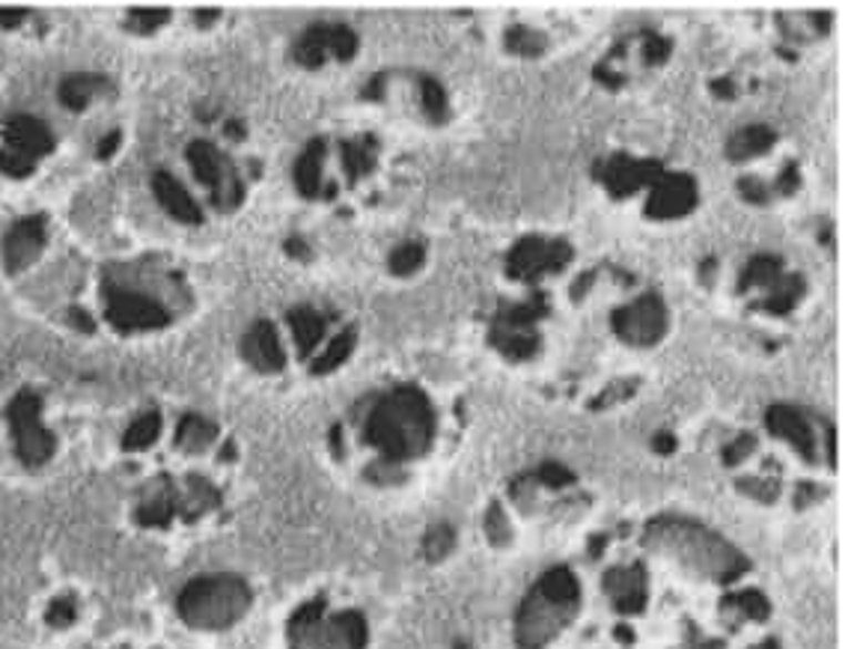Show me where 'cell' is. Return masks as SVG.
<instances>
[{"label": "cell", "mask_w": 845, "mask_h": 649, "mask_svg": "<svg viewBox=\"0 0 845 649\" xmlns=\"http://www.w3.org/2000/svg\"><path fill=\"white\" fill-rule=\"evenodd\" d=\"M643 546L714 584H730L751 569V560L730 539L685 516H655L647 521Z\"/></svg>", "instance_id": "obj_1"}, {"label": "cell", "mask_w": 845, "mask_h": 649, "mask_svg": "<svg viewBox=\"0 0 845 649\" xmlns=\"http://www.w3.org/2000/svg\"><path fill=\"white\" fill-rule=\"evenodd\" d=\"M438 417L429 396L420 387L399 385L378 396L364 420V442L376 447L385 462L403 465L408 459H420L435 442Z\"/></svg>", "instance_id": "obj_2"}, {"label": "cell", "mask_w": 845, "mask_h": 649, "mask_svg": "<svg viewBox=\"0 0 845 649\" xmlns=\"http://www.w3.org/2000/svg\"><path fill=\"white\" fill-rule=\"evenodd\" d=\"M581 611V584L569 566L539 575L516 613V647L546 649Z\"/></svg>", "instance_id": "obj_3"}, {"label": "cell", "mask_w": 845, "mask_h": 649, "mask_svg": "<svg viewBox=\"0 0 845 649\" xmlns=\"http://www.w3.org/2000/svg\"><path fill=\"white\" fill-rule=\"evenodd\" d=\"M251 602H254V594L245 578L217 572L185 584L176 599V611L191 629L221 631L242 620L251 611Z\"/></svg>", "instance_id": "obj_4"}, {"label": "cell", "mask_w": 845, "mask_h": 649, "mask_svg": "<svg viewBox=\"0 0 845 649\" xmlns=\"http://www.w3.org/2000/svg\"><path fill=\"white\" fill-rule=\"evenodd\" d=\"M289 649H367V617L357 611L328 613V599H310L289 617Z\"/></svg>", "instance_id": "obj_5"}, {"label": "cell", "mask_w": 845, "mask_h": 649, "mask_svg": "<svg viewBox=\"0 0 845 649\" xmlns=\"http://www.w3.org/2000/svg\"><path fill=\"white\" fill-rule=\"evenodd\" d=\"M572 245L566 239H542V235H525L507 254V274L516 281L536 283L546 274L563 272L572 263Z\"/></svg>", "instance_id": "obj_6"}, {"label": "cell", "mask_w": 845, "mask_h": 649, "mask_svg": "<svg viewBox=\"0 0 845 649\" xmlns=\"http://www.w3.org/2000/svg\"><path fill=\"white\" fill-rule=\"evenodd\" d=\"M189 164L194 170V176H197L208 191H212V203L217 209H235L242 200H245V189H242V180H238V173L235 168L226 161V155L217 150L215 143L208 141H194L189 143Z\"/></svg>", "instance_id": "obj_7"}, {"label": "cell", "mask_w": 845, "mask_h": 649, "mask_svg": "<svg viewBox=\"0 0 845 649\" xmlns=\"http://www.w3.org/2000/svg\"><path fill=\"white\" fill-rule=\"evenodd\" d=\"M611 325L613 331H617V337H620L622 343H629V346H655V343H661L664 334H668V304H664V298H661L658 292H647V295H640L638 302L617 307L611 316Z\"/></svg>", "instance_id": "obj_8"}, {"label": "cell", "mask_w": 845, "mask_h": 649, "mask_svg": "<svg viewBox=\"0 0 845 649\" xmlns=\"http://www.w3.org/2000/svg\"><path fill=\"white\" fill-rule=\"evenodd\" d=\"M10 424L12 438H16V456H19L28 468H39V465H45V462L54 456L57 442L54 435L39 424L37 394L21 391V394L12 399Z\"/></svg>", "instance_id": "obj_9"}, {"label": "cell", "mask_w": 845, "mask_h": 649, "mask_svg": "<svg viewBox=\"0 0 845 649\" xmlns=\"http://www.w3.org/2000/svg\"><path fill=\"white\" fill-rule=\"evenodd\" d=\"M292 54H295L301 67L307 69L325 67L328 57L346 63L357 54V33L346 24H313V28L301 33Z\"/></svg>", "instance_id": "obj_10"}, {"label": "cell", "mask_w": 845, "mask_h": 649, "mask_svg": "<svg viewBox=\"0 0 845 649\" xmlns=\"http://www.w3.org/2000/svg\"><path fill=\"white\" fill-rule=\"evenodd\" d=\"M664 173L661 161L634 159V155H611L595 164V180L608 189L611 197H631L634 191L647 189Z\"/></svg>", "instance_id": "obj_11"}, {"label": "cell", "mask_w": 845, "mask_h": 649, "mask_svg": "<svg viewBox=\"0 0 845 649\" xmlns=\"http://www.w3.org/2000/svg\"><path fill=\"white\" fill-rule=\"evenodd\" d=\"M108 322L120 331H155L164 328L170 316L146 292L113 290L108 295Z\"/></svg>", "instance_id": "obj_12"}, {"label": "cell", "mask_w": 845, "mask_h": 649, "mask_svg": "<svg viewBox=\"0 0 845 649\" xmlns=\"http://www.w3.org/2000/svg\"><path fill=\"white\" fill-rule=\"evenodd\" d=\"M696 200H700V191H696L694 176H688V173H661L649 185L647 215L655 217V221L685 217L688 212H694Z\"/></svg>", "instance_id": "obj_13"}, {"label": "cell", "mask_w": 845, "mask_h": 649, "mask_svg": "<svg viewBox=\"0 0 845 649\" xmlns=\"http://www.w3.org/2000/svg\"><path fill=\"white\" fill-rule=\"evenodd\" d=\"M765 426L771 435H777L780 442L792 444V450H798L804 462H818V435L816 426L798 405L774 403L765 412Z\"/></svg>", "instance_id": "obj_14"}, {"label": "cell", "mask_w": 845, "mask_h": 649, "mask_svg": "<svg viewBox=\"0 0 845 649\" xmlns=\"http://www.w3.org/2000/svg\"><path fill=\"white\" fill-rule=\"evenodd\" d=\"M601 587L604 594L611 596L613 608L625 617L631 613H640L647 608L649 599V578L643 564H629V566H613L601 578Z\"/></svg>", "instance_id": "obj_15"}, {"label": "cell", "mask_w": 845, "mask_h": 649, "mask_svg": "<svg viewBox=\"0 0 845 649\" xmlns=\"http://www.w3.org/2000/svg\"><path fill=\"white\" fill-rule=\"evenodd\" d=\"M45 247V221L42 215L21 217L19 224H12V230L3 239V260L10 272H21L28 265L37 263V256Z\"/></svg>", "instance_id": "obj_16"}, {"label": "cell", "mask_w": 845, "mask_h": 649, "mask_svg": "<svg viewBox=\"0 0 845 649\" xmlns=\"http://www.w3.org/2000/svg\"><path fill=\"white\" fill-rule=\"evenodd\" d=\"M242 358L259 373H281L286 355H283L281 337H277L272 322L263 320L251 325V331L242 337Z\"/></svg>", "instance_id": "obj_17"}, {"label": "cell", "mask_w": 845, "mask_h": 649, "mask_svg": "<svg viewBox=\"0 0 845 649\" xmlns=\"http://www.w3.org/2000/svg\"><path fill=\"white\" fill-rule=\"evenodd\" d=\"M3 141H7V150L19 152L24 159L37 161L39 155H48L54 150V134L48 132L45 123H39L37 116L30 113H19L12 116L7 129H3Z\"/></svg>", "instance_id": "obj_18"}, {"label": "cell", "mask_w": 845, "mask_h": 649, "mask_svg": "<svg viewBox=\"0 0 845 649\" xmlns=\"http://www.w3.org/2000/svg\"><path fill=\"white\" fill-rule=\"evenodd\" d=\"M152 191H155V200H159L161 209H164L170 217H176L182 224H200V221H203L197 200L182 189V182H179L176 176H170V173L161 170V173L152 176Z\"/></svg>", "instance_id": "obj_19"}, {"label": "cell", "mask_w": 845, "mask_h": 649, "mask_svg": "<svg viewBox=\"0 0 845 649\" xmlns=\"http://www.w3.org/2000/svg\"><path fill=\"white\" fill-rule=\"evenodd\" d=\"M774 141H777V134H774V129H768V125H744V129L730 134V141H726V150L723 152H726V159L730 161L742 164V161L765 155V152L774 146Z\"/></svg>", "instance_id": "obj_20"}, {"label": "cell", "mask_w": 845, "mask_h": 649, "mask_svg": "<svg viewBox=\"0 0 845 649\" xmlns=\"http://www.w3.org/2000/svg\"><path fill=\"white\" fill-rule=\"evenodd\" d=\"M322 161H325V141L313 138L298 155V161H295V170H292L295 185H298L304 197L313 200L322 194Z\"/></svg>", "instance_id": "obj_21"}, {"label": "cell", "mask_w": 845, "mask_h": 649, "mask_svg": "<svg viewBox=\"0 0 845 649\" xmlns=\"http://www.w3.org/2000/svg\"><path fill=\"white\" fill-rule=\"evenodd\" d=\"M489 339L500 355H507L512 361L536 358L539 348H542V337L533 328H500V325H491Z\"/></svg>", "instance_id": "obj_22"}, {"label": "cell", "mask_w": 845, "mask_h": 649, "mask_svg": "<svg viewBox=\"0 0 845 649\" xmlns=\"http://www.w3.org/2000/svg\"><path fill=\"white\" fill-rule=\"evenodd\" d=\"M286 320H289L292 337H295V346H298L301 358H310L313 348L319 346L322 334H325V316L304 304V307L289 311Z\"/></svg>", "instance_id": "obj_23"}, {"label": "cell", "mask_w": 845, "mask_h": 649, "mask_svg": "<svg viewBox=\"0 0 845 649\" xmlns=\"http://www.w3.org/2000/svg\"><path fill=\"white\" fill-rule=\"evenodd\" d=\"M108 90V81L102 75H90V72H75L60 84V102L67 104L69 111H84L86 104L93 102L95 95Z\"/></svg>", "instance_id": "obj_24"}, {"label": "cell", "mask_w": 845, "mask_h": 649, "mask_svg": "<svg viewBox=\"0 0 845 649\" xmlns=\"http://www.w3.org/2000/svg\"><path fill=\"white\" fill-rule=\"evenodd\" d=\"M217 442V426L200 415H185L179 420L176 447L182 453H203Z\"/></svg>", "instance_id": "obj_25"}, {"label": "cell", "mask_w": 845, "mask_h": 649, "mask_svg": "<svg viewBox=\"0 0 845 649\" xmlns=\"http://www.w3.org/2000/svg\"><path fill=\"white\" fill-rule=\"evenodd\" d=\"M804 290H807V283H804L801 274H783V277L765 292V298H762L756 307L774 313V316H783V313H790L792 307L804 298Z\"/></svg>", "instance_id": "obj_26"}, {"label": "cell", "mask_w": 845, "mask_h": 649, "mask_svg": "<svg viewBox=\"0 0 845 649\" xmlns=\"http://www.w3.org/2000/svg\"><path fill=\"white\" fill-rule=\"evenodd\" d=\"M721 613L726 617H739V620L762 622L771 617V602L760 590H739V594L723 596Z\"/></svg>", "instance_id": "obj_27"}, {"label": "cell", "mask_w": 845, "mask_h": 649, "mask_svg": "<svg viewBox=\"0 0 845 649\" xmlns=\"http://www.w3.org/2000/svg\"><path fill=\"white\" fill-rule=\"evenodd\" d=\"M546 313H548L546 292H533V298H530V302L507 304L503 311H498L495 325H500V328H533L536 322L542 320Z\"/></svg>", "instance_id": "obj_28"}, {"label": "cell", "mask_w": 845, "mask_h": 649, "mask_svg": "<svg viewBox=\"0 0 845 649\" xmlns=\"http://www.w3.org/2000/svg\"><path fill=\"white\" fill-rule=\"evenodd\" d=\"M780 277H783V260H780V256H753L751 263L744 265L742 277H739V292H751L756 290V286L771 290Z\"/></svg>", "instance_id": "obj_29"}, {"label": "cell", "mask_w": 845, "mask_h": 649, "mask_svg": "<svg viewBox=\"0 0 845 649\" xmlns=\"http://www.w3.org/2000/svg\"><path fill=\"white\" fill-rule=\"evenodd\" d=\"M378 143L376 138H355V141H343V164H346L348 182H357L367 176L373 164H376Z\"/></svg>", "instance_id": "obj_30"}, {"label": "cell", "mask_w": 845, "mask_h": 649, "mask_svg": "<svg viewBox=\"0 0 845 649\" xmlns=\"http://www.w3.org/2000/svg\"><path fill=\"white\" fill-rule=\"evenodd\" d=\"M355 343H357L355 328L339 331L337 337L328 343V348H325L322 355H316V358H313V364H310L313 376H328V373H334L337 367H343V364L348 361V355L355 352Z\"/></svg>", "instance_id": "obj_31"}, {"label": "cell", "mask_w": 845, "mask_h": 649, "mask_svg": "<svg viewBox=\"0 0 845 649\" xmlns=\"http://www.w3.org/2000/svg\"><path fill=\"white\" fill-rule=\"evenodd\" d=\"M503 45L507 51L518 57H539L546 54L548 48V37L542 30L530 28V24H512V28L503 33Z\"/></svg>", "instance_id": "obj_32"}, {"label": "cell", "mask_w": 845, "mask_h": 649, "mask_svg": "<svg viewBox=\"0 0 845 649\" xmlns=\"http://www.w3.org/2000/svg\"><path fill=\"white\" fill-rule=\"evenodd\" d=\"M159 435H161V415L159 412H146V415L138 417V420L125 429L123 450L129 453L146 450V447H152V444L159 442Z\"/></svg>", "instance_id": "obj_33"}, {"label": "cell", "mask_w": 845, "mask_h": 649, "mask_svg": "<svg viewBox=\"0 0 845 649\" xmlns=\"http://www.w3.org/2000/svg\"><path fill=\"white\" fill-rule=\"evenodd\" d=\"M420 104L423 113L432 120V123H447L450 116V102H447V93L438 78L420 75Z\"/></svg>", "instance_id": "obj_34"}, {"label": "cell", "mask_w": 845, "mask_h": 649, "mask_svg": "<svg viewBox=\"0 0 845 649\" xmlns=\"http://www.w3.org/2000/svg\"><path fill=\"white\" fill-rule=\"evenodd\" d=\"M456 548V527L447 525V521H438L426 530L423 537V557L429 564H441L444 557H450V551Z\"/></svg>", "instance_id": "obj_35"}, {"label": "cell", "mask_w": 845, "mask_h": 649, "mask_svg": "<svg viewBox=\"0 0 845 649\" xmlns=\"http://www.w3.org/2000/svg\"><path fill=\"white\" fill-rule=\"evenodd\" d=\"M423 263H426V247L420 242H403L387 260L396 277H411L414 272H420Z\"/></svg>", "instance_id": "obj_36"}, {"label": "cell", "mask_w": 845, "mask_h": 649, "mask_svg": "<svg viewBox=\"0 0 845 649\" xmlns=\"http://www.w3.org/2000/svg\"><path fill=\"white\" fill-rule=\"evenodd\" d=\"M482 530H486V537H489V542L495 548H507L512 542V527H509L507 513H503L498 500L491 504L486 518H482Z\"/></svg>", "instance_id": "obj_37"}, {"label": "cell", "mask_w": 845, "mask_h": 649, "mask_svg": "<svg viewBox=\"0 0 845 649\" xmlns=\"http://www.w3.org/2000/svg\"><path fill=\"white\" fill-rule=\"evenodd\" d=\"M735 489L744 491L747 498L760 500V504H774L780 498V483L765 480V477H744L735 483Z\"/></svg>", "instance_id": "obj_38"}, {"label": "cell", "mask_w": 845, "mask_h": 649, "mask_svg": "<svg viewBox=\"0 0 845 649\" xmlns=\"http://www.w3.org/2000/svg\"><path fill=\"white\" fill-rule=\"evenodd\" d=\"M536 483H542L548 489H566V486H572L574 474L560 462H546V465H539L533 474Z\"/></svg>", "instance_id": "obj_39"}, {"label": "cell", "mask_w": 845, "mask_h": 649, "mask_svg": "<svg viewBox=\"0 0 845 649\" xmlns=\"http://www.w3.org/2000/svg\"><path fill=\"white\" fill-rule=\"evenodd\" d=\"M753 450H756V435L742 433L739 438H735V442H730L726 447H723V453H721L723 465H726V468H735V465H742V462L747 459Z\"/></svg>", "instance_id": "obj_40"}, {"label": "cell", "mask_w": 845, "mask_h": 649, "mask_svg": "<svg viewBox=\"0 0 845 649\" xmlns=\"http://www.w3.org/2000/svg\"><path fill=\"white\" fill-rule=\"evenodd\" d=\"M367 480L376 483V486H394V483H403L405 480L403 465H396V462L376 459L367 468Z\"/></svg>", "instance_id": "obj_41"}, {"label": "cell", "mask_w": 845, "mask_h": 649, "mask_svg": "<svg viewBox=\"0 0 845 649\" xmlns=\"http://www.w3.org/2000/svg\"><path fill=\"white\" fill-rule=\"evenodd\" d=\"M673 54V42L664 37H658V33H649L643 39V60H647L649 67H661V63H668V57Z\"/></svg>", "instance_id": "obj_42"}, {"label": "cell", "mask_w": 845, "mask_h": 649, "mask_svg": "<svg viewBox=\"0 0 845 649\" xmlns=\"http://www.w3.org/2000/svg\"><path fill=\"white\" fill-rule=\"evenodd\" d=\"M33 168H37V161H30L24 159V155H19V152H12V150H0V170L7 173V176H16V180H21V176H30L33 173Z\"/></svg>", "instance_id": "obj_43"}, {"label": "cell", "mask_w": 845, "mask_h": 649, "mask_svg": "<svg viewBox=\"0 0 845 649\" xmlns=\"http://www.w3.org/2000/svg\"><path fill=\"white\" fill-rule=\"evenodd\" d=\"M167 19H170V10H164V7H152V10H134L132 12V28L138 30V33H152V30H159Z\"/></svg>", "instance_id": "obj_44"}, {"label": "cell", "mask_w": 845, "mask_h": 649, "mask_svg": "<svg viewBox=\"0 0 845 649\" xmlns=\"http://www.w3.org/2000/svg\"><path fill=\"white\" fill-rule=\"evenodd\" d=\"M739 194H742L747 203H753V206H765V203H771V189L762 180H756V176H744V180H739Z\"/></svg>", "instance_id": "obj_45"}, {"label": "cell", "mask_w": 845, "mask_h": 649, "mask_svg": "<svg viewBox=\"0 0 845 649\" xmlns=\"http://www.w3.org/2000/svg\"><path fill=\"white\" fill-rule=\"evenodd\" d=\"M634 387H638V382H634V378H631V382H625V378H622V382H613V385L608 387V391H604V394H601L599 399H595V403H592V405L599 408V405L625 403V396L634 394Z\"/></svg>", "instance_id": "obj_46"}, {"label": "cell", "mask_w": 845, "mask_h": 649, "mask_svg": "<svg viewBox=\"0 0 845 649\" xmlns=\"http://www.w3.org/2000/svg\"><path fill=\"white\" fill-rule=\"evenodd\" d=\"M774 189H777L780 194H786V197L801 189V170H798V164H795V161H790L786 168L780 170V180H777V185H774Z\"/></svg>", "instance_id": "obj_47"}, {"label": "cell", "mask_w": 845, "mask_h": 649, "mask_svg": "<svg viewBox=\"0 0 845 649\" xmlns=\"http://www.w3.org/2000/svg\"><path fill=\"white\" fill-rule=\"evenodd\" d=\"M72 620H75V602H72V599H57V602L48 608V622L67 626V622Z\"/></svg>", "instance_id": "obj_48"}, {"label": "cell", "mask_w": 845, "mask_h": 649, "mask_svg": "<svg viewBox=\"0 0 845 649\" xmlns=\"http://www.w3.org/2000/svg\"><path fill=\"white\" fill-rule=\"evenodd\" d=\"M827 491L822 489V486H816V483H801L798 491H795V507L804 509L810 507V504H816L818 498H825Z\"/></svg>", "instance_id": "obj_49"}, {"label": "cell", "mask_w": 845, "mask_h": 649, "mask_svg": "<svg viewBox=\"0 0 845 649\" xmlns=\"http://www.w3.org/2000/svg\"><path fill=\"white\" fill-rule=\"evenodd\" d=\"M676 435L668 433V429H661V433L652 435V450L658 453V456H670V453H676Z\"/></svg>", "instance_id": "obj_50"}, {"label": "cell", "mask_w": 845, "mask_h": 649, "mask_svg": "<svg viewBox=\"0 0 845 649\" xmlns=\"http://www.w3.org/2000/svg\"><path fill=\"white\" fill-rule=\"evenodd\" d=\"M116 150H120V132H113V134H104V138H102V143H99V146H95V155H99V159H111V155H113V152H116Z\"/></svg>", "instance_id": "obj_51"}, {"label": "cell", "mask_w": 845, "mask_h": 649, "mask_svg": "<svg viewBox=\"0 0 845 649\" xmlns=\"http://www.w3.org/2000/svg\"><path fill=\"white\" fill-rule=\"evenodd\" d=\"M69 322H72L78 331H86V334L95 328L93 316H90L86 311H81V307H72V311H69Z\"/></svg>", "instance_id": "obj_52"}, {"label": "cell", "mask_w": 845, "mask_h": 649, "mask_svg": "<svg viewBox=\"0 0 845 649\" xmlns=\"http://www.w3.org/2000/svg\"><path fill=\"white\" fill-rule=\"evenodd\" d=\"M24 19V10L19 7H0V28H16Z\"/></svg>", "instance_id": "obj_53"}, {"label": "cell", "mask_w": 845, "mask_h": 649, "mask_svg": "<svg viewBox=\"0 0 845 649\" xmlns=\"http://www.w3.org/2000/svg\"><path fill=\"white\" fill-rule=\"evenodd\" d=\"M712 93L717 95V99H733V95H735L733 78H714V81H712Z\"/></svg>", "instance_id": "obj_54"}, {"label": "cell", "mask_w": 845, "mask_h": 649, "mask_svg": "<svg viewBox=\"0 0 845 649\" xmlns=\"http://www.w3.org/2000/svg\"><path fill=\"white\" fill-rule=\"evenodd\" d=\"M595 78H599V81H601V84H604V87H611V90H617V87L625 84V78H622V75H613V72H611V69H608V67H595Z\"/></svg>", "instance_id": "obj_55"}, {"label": "cell", "mask_w": 845, "mask_h": 649, "mask_svg": "<svg viewBox=\"0 0 845 649\" xmlns=\"http://www.w3.org/2000/svg\"><path fill=\"white\" fill-rule=\"evenodd\" d=\"M286 254L298 256V260H307V256H310V247L304 245L298 235H292L289 242H286Z\"/></svg>", "instance_id": "obj_56"}, {"label": "cell", "mask_w": 845, "mask_h": 649, "mask_svg": "<svg viewBox=\"0 0 845 649\" xmlns=\"http://www.w3.org/2000/svg\"><path fill=\"white\" fill-rule=\"evenodd\" d=\"M592 277H595V272L583 274L581 281H578V283H581V286H574V290H572V298H583V292H587L592 286Z\"/></svg>", "instance_id": "obj_57"}, {"label": "cell", "mask_w": 845, "mask_h": 649, "mask_svg": "<svg viewBox=\"0 0 845 649\" xmlns=\"http://www.w3.org/2000/svg\"><path fill=\"white\" fill-rule=\"evenodd\" d=\"M613 635H617V640H622V643H631V640H634V631H631L629 626H617Z\"/></svg>", "instance_id": "obj_58"}, {"label": "cell", "mask_w": 845, "mask_h": 649, "mask_svg": "<svg viewBox=\"0 0 845 649\" xmlns=\"http://www.w3.org/2000/svg\"><path fill=\"white\" fill-rule=\"evenodd\" d=\"M226 134H230V138H245V125L233 120V123H226Z\"/></svg>", "instance_id": "obj_59"}, {"label": "cell", "mask_w": 845, "mask_h": 649, "mask_svg": "<svg viewBox=\"0 0 845 649\" xmlns=\"http://www.w3.org/2000/svg\"><path fill=\"white\" fill-rule=\"evenodd\" d=\"M217 16H221V12H217V10H200L197 12L200 24H212V19H217Z\"/></svg>", "instance_id": "obj_60"}, {"label": "cell", "mask_w": 845, "mask_h": 649, "mask_svg": "<svg viewBox=\"0 0 845 649\" xmlns=\"http://www.w3.org/2000/svg\"><path fill=\"white\" fill-rule=\"evenodd\" d=\"M694 649H723V643H717V640H700V643H694Z\"/></svg>", "instance_id": "obj_61"}, {"label": "cell", "mask_w": 845, "mask_h": 649, "mask_svg": "<svg viewBox=\"0 0 845 649\" xmlns=\"http://www.w3.org/2000/svg\"><path fill=\"white\" fill-rule=\"evenodd\" d=\"M753 649H780V643L777 640H762V643H756Z\"/></svg>", "instance_id": "obj_62"}, {"label": "cell", "mask_w": 845, "mask_h": 649, "mask_svg": "<svg viewBox=\"0 0 845 649\" xmlns=\"http://www.w3.org/2000/svg\"><path fill=\"white\" fill-rule=\"evenodd\" d=\"M452 649H474V647H470L468 640H459V643H456V647H452Z\"/></svg>", "instance_id": "obj_63"}]
</instances>
